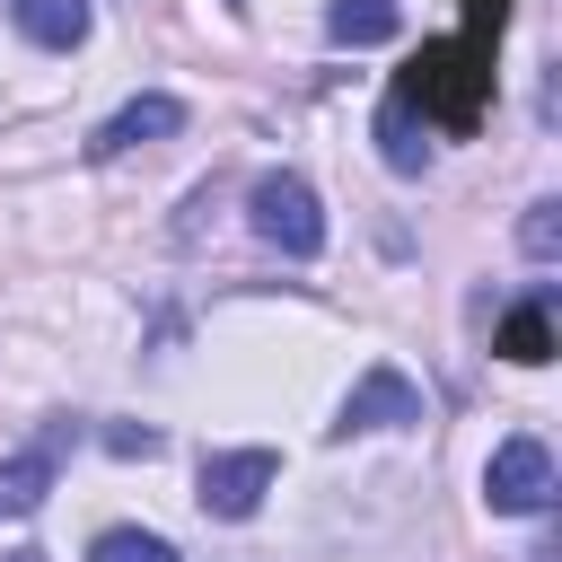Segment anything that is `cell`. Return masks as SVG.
Instances as JSON below:
<instances>
[{
  "instance_id": "8fae6325",
  "label": "cell",
  "mask_w": 562,
  "mask_h": 562,
  "mask_svg": "<svg viewBox=\"0 0 562 562\" xmlns=\"http://www.w3.org/2000/svg\"><path fill=\"white\" fill-rule=\"evenodd\" d=\"M378 149H386L395 176H422V167H430V140L413 132V105H404V97H386V114H378Z\"/></svg>"
},
{
  "instance_id": "9a60e30c",
  "label": "cell",
  "mask_w": 562,
  "mask_h": 562,
  "mask_svg": "<svg viewBox=\"0 0 562 562\" xmlns=\"http://www.w3.org/2000/svg\"><path fill=\"white\" fill-rule=\"evenodd\" d=\"M0 562H44V553H35V544H18V553H0Z\"/></svg>"
},
{
  "instance_id": "5bb4252c",
  "label": "cell",
  "mask_w": 562,
  "mask_h": 562,
  "mask_svg": "<svg viewBox=\"0 0 562 562\" xmlns=\"http://www.w3.org/2000/svg\"><path fill=\"white\" fill-rule=\"evenodd\" d=\"M114 457H158V430H105Z\"/></svg>"
},
{
  "instance_id": "5b68a950",
  "label": "cell",
  "mask_w": 562,
  "mask_h": 562,
  "mask_svg": "<svg viewBox=\"0 0 562 562\" xmlns=\"http://www.w3.org/2000/svg\"><path fill=\"white\" fill-rule=\"evenodd\" d=\"M422 422V386L404 378V369H369L351 395H342V413H334V439H351V430H413Z\"/></svg>"
},
{
  "instance_id": "4fadbf2b",
  "label": "cell",
  "mask_w": 562,
  "mask_h": 562,
  "mask_svg": "<svg viewBox=\"0 0 562 562\" xmlns=\"http://www.w3.org/2000/svg\"><path fill=\"white\" fill-rule=\"evenodd\" d=\"M518 246H527L536 263H553V255H562V202H527V220H518Z\"/></svg>"
},
{
  "instance_id": "6da1fadb",
  "label": "cell",
  "mask_w": 562,
  "mask_h": 562,
  "mask_svg": "<svg viewBox=\"0 0 562 562\" xmlns=\"http://www.w3.org/2000/svg\"><path fill=\"white\" fill-rule=\"evenodd\" d=\"M483 88H492V70H483L474 44H430L395 97L422 105V123H474V114H483Z\"/></svg>"
},
{
  "instance_id": "52a82bcc",
  "label": "cell",
  "mask_w": 562,
  "mask_h": 562,
  "mask_svg": "<svg viewBox=\"0 0 562 562\" xmlns=\"http://www.w3.org/2000/svg\"><path fill=\"white\" fill-rule=\"evenodd\" d=\"M53 474H61V430H53V439H35V448H18V457L0 465V518H26V509H44Z\"/></svg>"
},
{
  "instance_id": "3957f363",
  "label": "cell",
  "mask_w": 562,
  "mask_h": 562,
  "mask_svg": "<svg viewBox=\"0 0 562 562\" xmlns=\"http://www.w3.org/2000/svg\"><path fill=\"white\" fill-rule=\"evenodd\" d=\"M272 483H281V457H272V448H211L193 501H202L211 518H255Z\"/></svg>"
},
{
  "instance_id": "30bf717a",
  "label": "cell",
  "mask_w": 562,
  "mask_h": 562,
  "mask_svg": "<svg viewBox=\"0 0 562 562\" xmlns=\"http://www.w3.org/2000/svg\"><path fill=\"white\" fill-rule=\"evenodd\" d=\"M404 26V0H325V35L334 44H386Z\"/></svg>"
},
{
  "instance_id": "277c9868",
  "label": "cell",
  "mask_w": 562,
  "mask_h": 562,
  "mask_svg": "<svg viewBox=\"0 0 562 562\" xmlns=\"http://www.w3.org/2000/svg\"><path fill=\"white\" fill-rule=\"evenodd\" d=\"M483 501H492L501 518H536V509L553 501V457H544V439H501L492 465H483Z\"/></svg>"
},
{
  "instance_id": "ba28073f",
  "label": "cell",
  "mask_w": 562,
  "mask_h": 562,
  "mask_svg": "<svg viewBox=\"0 0 562 562\" xmlns=\"http://www.w3.org/2000/svg\"><path fill=\"white\" fill-rule=\"evenodd\" d=\"M9 26H18L26 44H44V53H70V44H88L97 9H88V0H9Z\"/></svg>"
},
{
  "instance_id": "8992f818",
  "label": "cell",
  "mask_w": 562,
  "mask_h": 562,
  "mask_svg": "<svg viewBox=\"0 0 562 562\" xmlns=\"http://www.w3.org/2000/svg\"><path fill=\"white\" fill-rule=\"evenodd\" d=\"M167 132H184V105H176V97H132L114 123H97L88 158H123V149H140V140H167Z\"/></svg>"
},
{
  "instance_id": "7a4b0ae2",
  "label": "cell",
  "mask_w": 562,
  "mask_h": 562,
  "mask_svg": "<svg viewBox=\"0 0 562 562\" xmlns=\"http://www.w3.org/2000/svg\"><path fill=\"white\" fill-rule=\"evenodd\" d=\"M246 228H255L263 246H281L290 263H307V255L325 246V211H316V184H307V176H290V167L255 176V184H246Z\"/></svg>"
},
{
  "instance_id": "9c48e42d",
  "label": "cell",
  "mask_w": 562,
  "mask_h": 562,
  "mask_svg": "<svg viewBox=\"0 0 562 562\" xmlns=\"http://www.w3.org/2000/svg\"><path fill=\"white\" fill-rule=\"evenodd\" d=\"M492 351L518 360V369H544V360H553V316H544V299H518V307L492 325Z\"/></svg>"
},
{
  "instance_id": "7c38bea8",
  "label": "cell",
  "mask_w": 562,
  "mask_h": 562,
  "mask_svg": "<svg viewBox=\"0 0 562 562\" xmlns=\"http://www.w3.org/2000/svg\"><path fill=\"white\" fill-rule=\"evenodd\" d=\"M88 562H176V544H167L158 527H105V536L88 544Z\"/></svg>"
}]
</instances>
